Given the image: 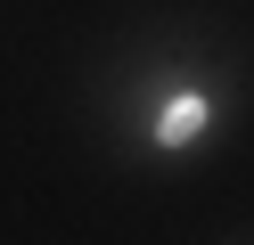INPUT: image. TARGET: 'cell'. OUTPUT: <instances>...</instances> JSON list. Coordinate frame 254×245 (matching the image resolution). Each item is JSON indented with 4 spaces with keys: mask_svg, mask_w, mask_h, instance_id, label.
<instances>
[{
    "mask_svg": "<svg viewBox=\"0 0 254 245\" xmlns=\"http://www.w3.org/2000/svg\"><path fill=\"white\" fill-rule=\"evenodd\" d=\"M148 131H156V147H164V155H181L197 131H213V98H205L197 82H181L172 98H156V106H148Z\"/></svg>",
    "mask_w": 254,
    "mask_h": 245,
    "instance_id": "cell-1",
    "label": "cell"
}]
</instances>
